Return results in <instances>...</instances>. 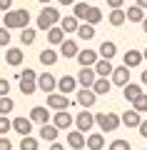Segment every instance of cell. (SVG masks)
Wrapping results in <instances>:
<instances>
[{"instance_id": "1f68e13d", "label": "cell", "mask_w": 147, "mask_h": 150, "mask_svg": "<svg viewBox=\"0 0 147 150\" xmlns=\"http://www.w3.org/2000/svg\"><path fill=\"white\" fill-rule=\"evenodd\" d=\"M77 38H80V40H92V38H95V25H90V23H80Z\"/></svg>"}, {"instance_id": "816d5d0a", "label": "cell", "mask_w": 147, "mask_h": 150, "mask_svg": "<svg viewBox=\"0 0 147 150\" xmlns=\"http://www.w3.org/2000/svg\"><path fill=\"white\" fill-rule=\"evenodd\" d=\"M140 25H142V30H145V35H147V18H145L142 23H140Z\"/></svg>"}, {"instance_id": "ab89813d", "label": "cell", "mask_w": 147, "mask_h": 150, "mask_svg": "<svg viewBox=\"0 0 147 150\" xmlns=\"http://www.w3.org/2000/svg\"><path fill=\"white\" fill-rule=\"evenodd\" d=\"M107 150H132V148H130V143H127V140H122V138H120V140H112Z\"/></svg>"}, {"instance_id": "2e32d148", "label": "cell", "mask_w": 147, "mask_h": 150, "mask_svg": "<svg viewBox=\"0 0 147 150\" xmlns=\"http://www.w3.org/2000/svg\"><path fill=\"white\" fill-rule=\"evenodd\" d=\"M140 123H142V112H137L135 108L125 110V115H122V125L125 128H140Z\"/></svg>"}, {"instance_id": "ac0fdd59", "label": "cell", "mask_w": 147, "mask_h": 150, "mask_svg": "<svg viewBox=\"0 0 147 150\" xmlns=\"http://www.w3.org/2000/svg\"><path fill=\"white\" fill-rule=\"evenodd\" d=\"M53 123L58 125L60 130H70V125H72L75 120H72V115H70V112H65V110H58V112L53 115Z\"/></svg>"}, {"instance_id": "ee69618b", "label": "cell", "mask_w": 147, "mask_h": 150, "mask_svg": "<svg viewBox=\"0 0 147 150\" xmlns=\"http://www.w3.org/2000/svg\"><path fill=\"white\" fill-rule=\"evenodd\" d=\"M10 8H13V0H0V10L3 13H8Z\"/></svg>"}, {"instance_id": "d6a6232c", "label": "cell", "mask_w": 147, "mask_h": 150, "mask_svg": "<svg viewBox=\"0 0 147 150\" xmlns=\"http://www.w3.org/2000/svg\"><path fill=\"white\" fill-rule=\"evenodd\" d=\"M13 110H15V100L10 95H0V115H8Z\"/></svg>"}, {"instance_id": "44dd1931", "label": "cell", "mask_w": 147, "mask_h": 150, "mask_svg": "<svg viewBox=\"0 0 147 150\" xmlns=\"http://www.w3.org/2000/svg\"><path fill=\"white\" fill-rule=\"evenodd\" d=\"M95 73H97V78H107V75H112V73H115V68H112V60L100 58L97 63H95Z\"/></svg>"}, {"instance_id": "d590c367", "label": "cell", "mask_w": 147, "mask_h": 150, "mask_svg": "<svg viewBox=\"0 0 147 150\" xmlns=\"http://www.w3.org/2000/svg\"><path fill=\"white\" fill-rule=\"evenodd\" d=\"M35 38H37V30L25 28V30L20 33V43H23V45H32V43H35Z\"/></svg>"}, {"instance_id": "bcb514c9", "label": "cell", "mask_w": 147, "mask_h": 150, "mask_svg": "<svg viewBox=\"0 0 147 150\" xmlns=\"http://www.w3.org/2000/svg\"><path fill=\"white\" fill-rule=\"evenodd\" d=\"M107 5L110 8H122V3H125V0H105Z\"/></svg>"}, {"instance_id": "4dcf8cb0", "label": "cell", "mask_w": 147, "mask_h": 150, "mask_svg": "<svg viewBox=\"0 0 147 150\" xmlns=\"http://www.w3.org/2000/svg\"><path fill=\"white\" fill-rule=\"evenodd\" d=\"M110 88H112V80H107V78H97V80H95V85H92V90L97 93V95H107V93H110Z\"/></svg>"}, {"instance_id": "5b68a950", "label": "cell", "mask_w": 147, "mask_h": 150, "mask_svg": "<svg viewBox=\"0 0 147 150\" xmlns=\"http://www.w3.org/2000/svg\"><path fill=\"white\" fill-rule=\"evenodd\" d=\"M130 70H132V68H127L125 63H122V65H117V68H115V73L110 75L112 85H117V88H125L127 83H130Z\"/></svg>"}, {"instance_id": "ba28073f", "label": "cell", "mask_w": 147, "mask_h": 150, "mask_svg": "<svg viewBox=\"0 0 147 150\" xmlns=\"http://www.w3.org/2000/svg\"><path fill=\"white\" fill-rule=\"evenodd\" d=\"M80 63V68H95V63H97V60H100V53H97V50H80L77 53V58H75Z\"/></svg>"}, {"instance_id": "836d02e7", "label": "cell", "mask_w": 147, "mask_h": 150, "mask_svg": "<svg viewBox=\"0 0 147 150\" xmlns=\"http://www.w3.org/2000/svg\"><path fill=\"white\" fill-rule=\"evenodd\" d=\"M100 20H102V13H100V8L90 5V10H87V15H85V20H82V23H90V25H97Z\"/></svg>"}, {"instance_id": "7dc6e473", "label": "cell", "mask_w": 147, "mask_h": 150, "mask_svg": "<svg viewBox=\"0 0 147 150\" xmlns=\"http://www.w3.org/2000/svg\"><path fill=\"white\" fill-rule=\"evenodd\" d=\"M50 150H65V145H60L58 140H55V143H50Z\"/></svg>"}, {"instance_id": "7c38bea8", "label": "cell", "mask_w": 147, "mask_h": 150, "mask_svg": "<svg viewBox=\"0 0 147 150\" xmlns=\"http://www.w3.org/2000/svg\"><path fill=\"white\" fill-rule=\"evenodd\" d=\"M68 145L72 150H82L85 145H87V135H85L82 130H72V133H68Z\"/></svg>"}, {"instance_id": "9a60e30c", "label": "cell", "mask_w": 147, "mask_h": 150, "mask_svg": "<svg viewBox=\"0 0 147 150\" xmlns=\"http://www.w3.org/2000/svg\"><path fill=\"white\" fill-rule=\"evenodd\" d=\"M77 78H72V75H63V78H60L58 80V90L60 93H65V95H68V93H75L77 90Z\"/></svg>"}, {"instance_id": "4fadbf2b", "label": "cell", "mask_w": 147, "mask_h": 150, "mask_svg": "<svg viewBox=\"0 0 147 150\" xmlns=\"http://www.w3.org/2000/svg\"><path fill=\"white\" fill-rule=\"evenodd\" d=\"M50 108H45V105H35L30 110V120L32 123H37V125H45V123H50Z\"/></svg>"}, {"instance_id": "5bb4252c", "label": "cell", "mask_w": 147, "mask_h": 150, "mask_svg": "<svg viewBox=\"0 0 147 150\" xmlns=\"http://www.w3.org/2000/svg\"><path fill=\"white\" fill-rule=\"evenodd\" d=\"M13 130L20 133V135H30V133H32V120L18 115V118H13Z\"/></svg>"}, {"instance_id": "6da1fadb", "label": "cell", "mask_w": 147, "mask_h": 150, "mask_svg": "<svg viewBox=\"0 0 147 150\" xmlns=\"http://www.w3.org/2000/svg\"><path fill=\"white\" fill-rule=\"evenodd\" d=\"M27 23H30V13H27L25 8L3 13V25H5L8 30H25Z\"/></svg>"}, {"instance_id": "52a82bcc", "label": "cell", "mask_w": 147, "mask_h": 150, "mask_svg": "<svg viewBox=\"0 0 147 150\" xmlns=\"http://www.w3.org/2000/svg\"><path fill=\"white\" fill-rule=\"evenodd\" d=\"M47 108H50V110H68L70 100H68L65 93H50V95H47Z\"/></svg>"}, {"instance_id": "ffe728a7", "label": "cell", "mask_w": 147, "mask_h": 150, "mask_svg": "<svg viewBox=\"0 0 147 150\" xmlns=\"http://www.w3.org/2000/svg\"><path fill=\"white\" fill-rule=\"evenodd\" d=\"M77 53H80V45L75 40H70V38H65V43L60 45V55L63 58H77Z\"/></svg>"}, {"instance_id": "e575fe53", "label": "cell", "mask_w": 147, "mask_h": 150, "mask_svg": "<svg viewBox=\"0 0 147 150\" xmlns=\"http://www.w3.org/2000/svg\"><path fill=\"white\" fill-rule=\"evenodd\" d=\"M37 148H40V140H37V138H32V135H23L20 150H37Z\"/></svg>"}, {"instance_id": "3957f363", "label": "cell", "mask_w": 147, "mask_h": 150, "mask_svg": "<svg viewBox=\"0 0 147 150\" xmlns=\"http://www.w3.org/2000/svg\"><path fill=\"white\" fill-rule=\"evenodd\" d=\"M95 120H97L100 133H115V130L122 125V115H117V112H97Z\"/></svg>"}, {"instance_id": "cb8c5ba5", "label": "cell", "mask_w": 147, "mask_h": 150, "mask_svg": "<svg viewBox=\"0 0 147 150\" xmlns=\"http://www.w3.org/2000/svg\"><path fill=\"white\" fill-rule=\"evenodd\" d=\"M23 58H25V55H23L20 48H8V53H5V63L10 65V68H18V65L23 63Z\"/></svg>"}, {"instance_id": "7a4b0ae2", "label": "cell", "mask_w": 147, "mask_h": 150, "mask_svg": "<svg viewBox=\"0 0 147 150\" xmlns=\"http://www.w3.org/2000/svg\"><path fill=\"white\" fill-rule=\"evenodd\" d=\"M60 20H63V15H60V10H58V8L45 5V8H42V13L37 15V30L47 33L53 25H60Z\"/></svg>"}, {"instance_id": "f35d334b", "label": "cell", "mask_w": 147, "mask_h": 150, "mask_svg": "<svg viewBox=\"0 0 147 150\" xmlns=\"http://www.w3.org/2000/svg\"><path fill=\"white\" fill-rule=\"evenodd\" d=\"M13 130V120L8 118V115H0V135H5Z\"/></svg>"}, {"instance_id": "8fae6325", "label": "cell", "mask_w": 147, "mask_h": 150, "mask_svg": "<svg viewBox=\"0 0 147 150\" xmlns=\"http://www.w3.org/2000/svg\"><path fill=\"white\" fill-rule=\"evenodd\" d=\"M58 135H60V128H58L55 123L40 125V140H45V143H55V140H58Z\"/></svg>"}, {"instance_id": "277c9868", "label": "cell", "mask_w": 147, "mask_h": 150, "mask_svg": "<svg viewBox=\"0 0 147 150\" xmlns=\"http://www.w3.org/2000/svg\"><path fill=\"white\" fill-rule=\"evenodd\" d=\"M75 125H77V130H82V133H90L92 125H97V120H95L92 112H87V108H82V112H77V118H75Z\"/></svg>"}, {"instance_id": "681fc988", "label": "cell", "mask_w": 147, "mask_h": 150, "mask_svg": "<svg viewBox=\"0 0 147 150\" xmlns=\"http://www.w3.org/2000/svg\"><path fill=\"white\" fill-rule=\"evenodd\" d=\"M140 80H142V85H147V70H145V73L140 75Z\"/></svg>"}, {"instance_id": "f907efd6", "label": "cell", "mask_w": 147, "mask_h": 150, "mask_svg": "<svg viewBox=\"0 0 147 150\" xmlns=\"http://www.w3.org/2000/svg\"><path fill=\"white\" fill-rule=\"evenodd\" d=\"M137 5H140V8H145V10H147V0H137Z\"/></svg>"}, {"instance_id": "60d3db41", "label": "cell", "mask_w": 147, "mask_h": 150, "mask_svg": "<svg viewBox=\"0 0 147 150\" xmlns=\"http://www.w3.org/2000/svg\"><path fill=\"white\" fill-rule=\"evenodd\" d=\"M0 45H3V48H8V45H10V33H8L5 25L0 28Z\"/></svg>"}, {"instance_id": "b9f144b4", "label": "cell", "mask_w": 147, "mask_h": 150, "mask_svg": "<svg viewBox=\"0 0 147 150\" xmlns=\"http://www.w3.org/2000/svg\"><path fill=\"white\" fill-rule=\"evenodd\" d=\"M8 93H10V83L5 78H0V95H8Z\"/></svg>"}, {"instance_id": "f546056e", "label": "cell", "mask_w": 147, "mask_h": 150, "mask_svg": "<svg viewBox=\"0 0 147 150\" xmlns=\"http://www.w3.org/2000/svg\"><path fill=\"white\" fill-rule=\"evenodd\" d=\"M125 20H127V10H122V8H112V13H110V25L120 28Z\"/></svg>"}, {"instance_id": "d6986e66", "label": "cell", "mask_w": 147, "mask_h": 150, "mask_svg": "<svg viewBox=\"0 0 147 150\" xmlns=\"http://www.w3.org/2000/svg\"><path fill=\"white\" fill-rule=\"evenodd\" d=\"M37 58H40V63L45 65V68H53V65L60 60V53H58V50H53V48H45Z\"/></svg>"}, {"instance_id": "484cf974", "label": "cell", "mask_w": 147, "mask_h": 150, "mask_svg": "<svg viewBox=\"0 0 147 150\" xmlns=\"http://www.w3.org/2000/svg\"><path fill=\"white\" fill-rule=\"evenodd\" d=\"M97 53H100V58L112 60V58L117 55V45L112 43V40H102V43H100V50H97Z\"/></svg>"}, {"instance_id": "74e56055", "label": "cell", "mask_w": 147, "mask_h": 150, "mask_svg": "<svg viewBox=\"0 0 147 150\" xmlns=\"http://www.w3.org/2000/svg\"><path fill=\"white\" fill-rule=\"evenodd\" d=\"M132 108H135L137 112H147V93H142V95L132 103Z\"/></svg>"}, {"instance_id": "603a6c76", "label": "cell", "mask_w": 147, "mask_h": 150, "mask_svg": "<svg viewBox=\"0 0 147 150\" xmlns=\"http://www.w3.org/2000/svg\"><path fill=\"white\" fill-rule=\"evenodd\" d=\"M122 95H125V100L135 103L137 98L142 95V85H137V83H127V85L122 88Z\"/></svg>"}, {"instance_id": "9c48e42d", "label": "cell", "mask_w": 147, "mask_h": 150, "mask_svg": "<svg viewBox=\"0 0 147 150\" xmlns=\"http://www.w3.org/2000/svg\"><path fill=\"white\" fill-rule=\"evenodd\" d=\"M37 88H40L42 93H55V88H58V80H55V75L53 73H42V75H37Z\"/></svg>"}, {"instance_id": "f5cc1de1", "label": "cell", "mask_w": 147, "mask_h": 150, "mask_svg": "<svg viewBox=\"0 0 147 150\" xmlns=\"http://www.w3.org/2000/svg\"><path fill=\"white\" fill-rule=\"evenodd\" d=\"M37 3H42V5H47V3H50V0H37Z\"/></svg>"}, {"instance_id": "30bf717a", "label": "cell", "mask_w": 147, "mask_h": 150, "mask_svg": "<svg viewBox=\"0 0 147 150\" xmlns=\"http://www.w3.org/2000/svg\"><path fill=\"white\" fill-rule=\"evenodd\" d=\"M95 80H97V73H95V68H80V73H77V83H80V88H92Z\"/></svg>"}, {"instance_id": "f6af8a7d", "label": "cell", "mask_w": 147, "mask_h": 150, "mask_svg": "<svg viewBox=\"0 0 147 150\" xmlns=\"http://www.w3.org/2000/svg\"><path fill=\"white\" fill-rule=\"evenodd\" d=\"M137 133H140L142 138H147V120H142V123H140V128H137Z\"/></svg>"}, {"instance_id": "d4e9b609", "label": "cell", "mask_w": 147, "mask_h": 150, "mask_svg": "<svg viewBox=\"0 0 147 150\" xmlns=\"http://www.w3.org/2000/svg\"><path fill=\"white\" fill-rule=\"evenodd\" d=\"M47 40H50V45H63L65 43V30L60 25H53L47 30Z\"/></svg>"}, {"instance_id": "e0dca14e", "label": "cell", "mask_w": 147, "mask_h": 150, "mask_svg": "<svg viewBox=\"0 0 147 150\" xmlns=\"http://www.w3.org/2000/svg\"><path fill=\"white\" fill-rule=\"evenodd\" d=\"M35 90H40V88H37V78L23 75L20 78V93L23 95H35Z\"/></svg>"}, {"instance_id": "8d00e7d4", "label": "cell", "mask_w": 147, "mask_h": 150, "mask_svg": "<svg viewBox=\"0 0 147 150\" xmlns=\"http://www.w3.org/2000/svg\"><path fill=\"white\" fill-rule=\"evenodd\" d=\"M87 10H90V5H87V3H75V5H72V15H77L80 20H85Z\"/></svg>"}, {"instance_id": "7402d4cb", "label": "cell", "mask_w": 147, "mask_h": 150, "mask_svg": "<svg viewBox=\"0 0 147 150\" xmlns=\"http://www.w3.org/2000/svg\"><path fill=\"white\" fill-rule=\"evenodd\" d=\"M142 60H145V53H142V50H127L125 58H122V63H125L127 68H137Z\"/></svg>"}, {"instance_id": "7bdbcfd3", "label": "cell", "mask_w": 147, "mask_h": 150, "mask_svg": "<svg viewBox=\"0 0 147 150\" xmlns=\"http://www.w3.org/2000/svg\"><path fill=\"white\" fill-rule=\"evenodd\" d=\"M0 150H13V143H10V138H0Z\"/></svg>"}, {"instance_id": "f1b7e54d", "label": "cell", "mask_w": 147, "mask_h": 150, "mask_svg": "<svg viewBox=\"0 0 147 150\" xmlns=\"http://www.w3.org/2000/svg\"><path fill=\"white\" fill-rule=\"evenodd\" d=\"M127 20H130V23H142V20H145V8H140L137 3L130 5V8H127Z\"/></svg>"}, {"instance_id": "4316f807", "label": "cell", "mask_w": 147, "mask_h": 150, "mask_svg": "<svg viewBox=\"0 0 147 150\" xmlns=\"http://www.w3.org/2000/svg\"><path fill=\"white\" fill-rule=\"evenodd\" d=\"M60 28H63L65 33H77V28H80V18H77V15H65L63 20H60Z\"/></svg>"}, {"instance_id": "8992f818", "label": "cell", "mask_w": 147, "mask_h": 150, "mask_svg": "<svg viewBox=\"0 0 147 150\" xmlns=\"http://www.w3.org/2000/svg\"><path fill=\"white\" fill-rule=\"evenodd\" d=\"M75 100H77V105H80V108H87V110H90V108L95 105V100H97V93H95L92 88H80Z\"/></svg>"}, {"instance_id": "83f0119b", "label": "cell", "mask_w": 147, "mask_h": 150, "mask_svg": "<svg viewBox=\"0 0 147 150\" xmlns=\"http://www.w3.org/2000/svg\"><path fill=\"white\" fill-rule=\"evenodd\" d=\"M87 148L90 150H102L105 148V135L102 133H90L87 135Z\"/></svg>"}, {"instance_id": "c3c4849f", "label": "cell", "mask_w": 147, "mask_h": 150, "mask_svg": "<svg viewBox=\"0 0 147 150\" xmlns=\"http://www.w3.org/2000/svg\"><path fill=\"white\" fill-rule=\"evenodd\" d=\"M60 5H75V3H77V0H58Z\"/></svg>"}, {"instance_id": "db71d44e", "label": "cell", "mask_w": 147, "mask_h": 150, "mask_svg": "<svg viewBox=\"0 0 147 150\" xmlns=\"http://www.w3.org/2000/svg\"><path fill=\"white\" fill-rule=\"evenodd\" d=\"M145 60H147V48H145Z\"/></svg>"}]
</instances>
